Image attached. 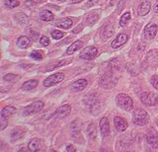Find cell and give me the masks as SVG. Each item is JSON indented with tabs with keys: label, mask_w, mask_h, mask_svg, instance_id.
I'll list each match as a JSON object with an SVG mask.
<instances>
[{
	"label": "cell",
	"mask_w": 158,
	"mask_h": 152,
	"mask_svg": "<svg viewBox=\"0 0 158 152\" xmlns=\"http://www.w3.org/2000/svg\"><path fill=\"white\" fill-rule=\"evenodd\" d=\"M5 119H2V126H1V130H3L4 129V127L6 126V121H4Z\"/></svg>",
	"instance_id": "60d3db41"
},
{
	"label": "cell",
	"mask_w": 158,
	"mask_h": 152,
	"mask_svg": "<svg viewBox=\"0 0 158 152\" xmlns=\"http://www.w3.org/2000/svg\"><path fill=\"white\" fill-rule=\"evenodd\" d=\"M100 129H101V132L104 136L108 135L110 134V124H109V121L106 117H103L100 120Z\"/></svg>",
	"instance_id": "5bb4252c"
},
{
	"label": "cell",
	"mask_w": 158,
	"mask_h": 152,
	"mask_svg": "<svg viewBox=\"0 0 158 152\" xmlns=\"http://www.w3.org/2000/svg\"><path fill=\"white\" fill-rule=\"evenodd\" d=\"M58 1H66V0H58Z\"/></svg>",
	"instance_id": "f6af8a7d"
},
{
	"label": "cell",
	"mask_w": 158,
	"mask_h": 152,
	"mask_svg": "<svg viewBox=\"0 0 158 152\" xmlns=\"http://www.w3.org/2000/svg\"><path fill=\"white\" fill-rule=\"evenodd\" d=\"M146 141L153 148H158V135L156 134H150L149 132L146 135Z\"/></svg>",
	"instance_id": "ac0fdd59"
},
{
	"label": "cell",
	"mask_w": 158,
	"mask_h": 152,
	"mask_svg": "<svg viewBox=\"0 0 158 152\" xmlns=\"http://www.w3.org/2000/svg\"><path fill=\"white\" fill-rule=\"evenodd\" d=\"M3 79L6 81V82H9V83H14V82H17L20 77L16 74H12V73H8V74L4 75Z\"/></svg>",
	"instance_id": "83f0119b"
},
{
	"label": "cell",
	"mask_w": 158,
	"mask_h": 152,
	"mask_svg": "<svg viewBox=\"0 0 158 152\" xmlns=\"http://www.w3.org/2000/svg\"><path fill=\"white\" fill-rule=\"evenodd\" d=\"M64 36H65V34L60 32V31H58V30L52 32V37L54 39V40H60V39L63 38Z\"/></svg>",
	"instance_id": "1f68e13d"
},
{
	"label": "cell",
	"mask_w": 158,
	"mask_h": 152,
	"mask_svg": "<svg viewBox=\"0 0 158 152\" xmlns=\"http://www.w3.org/2000/svg\"><path fill=\"white\" fill-rule=\"evenodd\" d=\"M117 100V105L121 108V109L125 110V111H131L132 110L133 108V101L132 99L127 96L126 94H123V93H121V94H118L116 98Z\"/></svg>",
	"instance_id": "7a4b0ae2"
},
{
	"label": "cell",
	"mask_w": 158,
	"mask_h": 152,
	"mask_svg": "<svg viewBox=\"0 0 158 152\" xmlns=\"http://www.w3.org/2000/svg\"><path fill=\"white\" fill-rule=\"evenodd\" d=\"M29 149L32 152H39L43 150V142L39 138H33L31 141L29 142Z\"/></svg>",
	"instance_id": "4fadbf2b"
},
{
	"label": "cell",
	"mask_w": 158,
	"mask_h": 152,
	"mask_svg": "<svg viewBox=\"0 0 158 152\" xmlns=\"http://www.w3.org/2000/svg\"><path fill=\"white\" fill-rule=\"evenodd\" d=\"M15 113H16V108H14L13 106H6L1 111V117L2 119H7Z\"/></svg>",
	"instance_id": "ffe728a7"
},
{
	"label": "cell",
	"mask_w": 158,
	"mask_h": 152,
	"mask_svg": "<svg viewBox=\"0 0 158 152\" xmlns=\"http://www.w3.org/2000/svg\"><path fill=\"white\" fill-rule=\"evenodd\" d=\"M25 134V129L22 126H17L15 127V129H12L11 131V139L13 141L15 140H18L20 138H22Z\"/></svg>",
	"instance_id": "9a60e30c"
},
{
	"label": "cell",
	"mask_w": 158,
	"mask_h": 152,
	"mask_svg": "<svg viewBox=\"0 0 158 152\" xmlns=\"http://www.w3.org/2000/svg\"><path fill=\"white\" fill-rule=\"evenodd\" d=\"M153 9H154V12L155 13H158V0L156 1L155 5H154V8H153Z\"/></svg>",
	"instance_id": "ab89813d"
},
{
	"label": "cell",
	"mask_w": 158,
	"mask_h": 152,
	"mask_svg": "<svg viewBox=\"0 0 158 152\" xmlns=\"http://www.w3.org/2000/svg\"><path fill=\"white\" fill-rule=\"evenodd\" d=\"M99 19V14L97 12H91L89 13L86 19H85V23L86 25H93V24H95Z\"/></svg>",
	"instance_id": "44dd1931"
},
{
	"label": "cell",
	"mask_w": 158,
	"mask_h": 152,
	"mask_svg": "<svg viewBox=\"0 0 158 152\" xmlns=\"http://www.w3.org/2000/svg\"><path fill=\"white\" fill-rule=\"evenodd\" d=\"M17 46L20 48H28L31 46V41L27 37H20L17 41Z\"/></svg>",
	"instance_id": "7402d4cb"
},
{
	"label": "cell",
	"mask_w": 158,
	"mask_h": 152,
	"mask_svg": "<svg viewBox=\"0 0 158 152\" xmlns=\"http://www.w3.org/2000/svg\"><path fill=\"white\" fill-rule=\"evenodd\" d=\"M5 5L7 8H15L20 5V1L19 0H5Z\"/></svg>",
	"instance_id": "f546056e"
},
{
	"label": "cell",
	"mask_w": 158,
	"mask_h": 152,
	"mask_svg": "<svg viewBox=\"0 0 158 152\" xmlns=\"http://www.w3.org/2000/svg\"><path fill=\"white\" fill-rule=\"evenodd\" d=\"M87 134H88L89 137L92 138V139H94L96 137V135H97V129H96V125H94L93 122L89 125L88 129H87Z\"/></svg>",
	"instance_id": "4316f807"
},
{
	"label": "cell",
	"mask_w": 158,
	"mask_h": 152,
	"mask_svg": "<svg viewBox=\"0 0 158 152\" xmlns=\"http://www.w3.org/2000/svg\"><path fill=\"white\" fill-rule=\"evenodd\" d=\"M71 112V106L70 105H63L60 106L59 108H57L56 111V117H58V119H64Z\"/></svg>",
	"instance_id": "9c48e42d"
},
{
	"label": "cell",
	"mask_w": 158,
	"mask_h": 152,
	"mask_svg": "<svg viewBox=\"0 0 158 152\" xmlns=\"http://www.w3.org/2000/svg\"><path fill=\"white\" fill-rule=\"evenodd\" d=\"M40 18H41V20L43 21H46V22H49V21H52L53 18H54V15L51 12V11H48V10H44L41 13V15H40Z\"/></svg>",
	"instance_id": "484cf974"
},
{
	"label": "cell",
	"mask_w": 158,
	"mask_h": 152,
	"mask_svg": "<svg viewBox=\"0 0 158 152\" xmlns=\"http://www.w3.org/2000/svg\"><path fill=\"white\" fill-rule=\"evenodd\" d=\"M64 79V74L62 73H56L51 76H48L47 79H44V87H52L53 85L57 84V83L63 81Z\"/></svg>",
	"instance_id": "52a82bcc"
},
{
	"label": "cell",
	"mask_w": 158,
	"mask_h": 152,
	"mask_svg": "<svg viewBox=\"0 0 158 152\" xmlns=\"http://www.w3.org/2000/svg\"><path fill=\"white\" fill-rule=\"evenodd\" d=\"M51 152H56V151H54V150H52Z\"/></svg>",
	"instance_id": "bcb514c9"
},
{
	"label": "cell",
	"mask_w": 158,
	"mask_h": 152,
	"mask_svg": "<svg viewBox=\"0 0 158 152\" xmlns=\"http://www.w3.org/2000/svg\"><path fill=\"white\" fill-rule=\"evenodd\" d=\"M113 33H114V27H113V25H111V24H109V25H106L103 28L102 37H104L105 39H108L113 35Z\"/></svg>",
	"instance_id": "cb8c5ba5"
},
{
	"label": "cell",
	"mask_w": 158,
	"mask_h": 152,
	"mask_svg": "<svg viewBox=\"0 0 158 152\" xmlns=\"http://www.w3.org/2000/svg\"><path fill=\"white\" fill-rule=\"evenodd\" d=\"M16 20H18V22L21 23V24H28V17L22 13L18 14V15L16 16Z\"/></svg>",
	"instance_id": "836d02e7"
},
{
	"label": "cell",
	"mask_w": 158,
	"mask_h": 152,
	"mask_svg": "<svg viewBox=\"0 0 158 152\" xmlns=\"http://www.w3.org/2000/svg\"><path fill=\"white\" fill-rule=\"evenodd\" d=\"M73 24V21L71 20L70 18H63L61 20H59L58 22H56V27L61 28V29H69L71 28Z\"/></svg>",
	"instance_id": "d6986e66"
},
{
	"label": "cell",
	"mask_w": 158,
	"mask_h": 152,
	"mask_svg": "<svg viewBox=\"0 0 158 152\" xmlns=\"http://www.w3.org/2000/svg\"><path fill=\"white\" fill-rule=\"evenodd\" d=\"M88 85V82L85 79H79L75 82H73L70 86V90L72 92H80L84 90Z\"/></svg>",
	"instance_id": "30bf717a"
},
{
	"label": "cell",
	"mask_w": 158,
	"mask_h": 152,
	"mask_svg": "<svg viewBox=\"0 0 158 152\" xmlns=\"http://www.w3.org/2000/svg\"><path fill=\"white\" fill-rule=\"evenodd\" d=\"M37 86H38V81L35 80V79H32V80H29L27 82H25L21 88L25 91H30V90L35 89Z\"/></svg>",
	"instance_id": "603a6c76"
},
{
	"label": "cell",
	"mask_w": 158,
	"mask_h": 152,
	"mask_svg": "<svg viewBox=\"0 0 158 152\" xmlns=\"http://www.w3.org/2000/svg\"><path fill=\"white\" fill-rule=\"evenodd\" d=\"M97 53H98L97 48L95 47L90 46V47H87L84 48V50L81 51L79 57H80L81 60H91L97 55Z\"/></svg>",
	"instance_id": "8992f818"
},
{
	"label": "cell",
	"mask_w": 158,
	"mask_h": 152,
	"mask_svg": "<svg viewBox=\"0 0 158 152\" xmlns=\"http://www.w3.org/2000/svg\"><path fill=\"white\" fill-rule=\"evenodd\" d=\"M82 30V26H77L76 28H75V30H73L72 32L73 33H78V32H80Z\"/></svg>",
	"instance_id": "f35d334b"
},
{
	"label": "cell",
	"mask_w": 158,
	"mask_h": 152,
	"mask_svg": "<svg viewBox=\"0 0 158 152\" xmlns=\"http://www.w3.org/2000/svg\"><path fill=\"white\" fill-rule=\"evenodd\" d=\"M130 20H131V13L130 12L125 13L120 19V26H122V27L126 26Z\"/></svg>",
	"instance_id": "f1b7e54d"
},
{
	"label": "cell",
	"mask_w": 158,
	"mask_h": 152,
	"mask_svg": "<svg viewBox=\"0 0 158 152\" xmlns=\"http://www.w3.org/2000/svg\"><path fill=\"white\" fill-rule=\"evenodd\" d=\"M82 47H83V42L82 41H76V42H74L73 43H71V46L68 47V48L66 50V55H72V53L77 51L78 50H80Z\"/></svg>",
	"instance_id": "e0dca14e"
},
{
	"label": "cell",
	"mask_w": 158,
	"mask_h": 152,
	"mask_svg": "<svg viewBox=\"0 0 158 152\" xmlns=\"http://www.w3.org/2000/svg\"><path fill=\"white\" fill-rule=\"evenodd\" d=\"M31 57L35 60H43V55H42V51H34L31 53Z\"/></svg>",
	"instance_id": "d6a6232c"
},
{
	"label": "cell",
	"mask_w": 158,
	"mask_h": 152,
	"mask_svg": "<svg viewBox=\"0 0 158 152\" xmlns=\"http://www.w3.org/2000/svg\"><path fill=\"white\" fill-rule=\"evenodd\" d=\"M18 152H29V150L27 148H25V147H23V148H21Z\"/></svg>",
	"instance_id": "b9f144b4"
},
{
	"label": "cell",
	"mask_w": 158,
	"mask_h": 152,
	"mask_svg": "<svg viewBox=\"0 0 158 152\" xmlns=\"http://www.w3.org/2000/svg\"><path fill=\"white\" fill-rule=\"evenodd\" d=\"M149 121V116L143 109H136L132 115V121L136 125H145Z\"/></svg>",
	"instance_id": "6da1fadb"
},
{
	"label": "cell",
	"mask_w": 158,
	"mask_h": 152,
	"mask_svg": "<svg viewBox=\"0 0 158 152\" xmlns=\"http://www.w3.org/2000/svg\"><path fill=\"white\" fill-rule=\"evenodd\" d=\"M150 82H151L152 86L154 87L156 90H158V76H156V75L152 76L150 79Z\"/></svg>",
	"instance_id": "d590c367"
},
{
	"label": "cell",
	"mask_w": 158,
	"mask_h": 152,
	"mask_svg": "<svg viewBox=\"0 0 158 152\" xmlns=\"http://www.w3.org/2000/svg\"><path fill=\"white\" fill-rule=\"evenodd\" d=\"M44 108V103L42 101H36L32 103L31 105L27 106L23 111V115L24 116H31L34 114H37V113L41 112Z\"/></svg>",
	"instance_id": "277c9868"
},
{
	"label": "cell",
	"mask_w": 158,
	"mask_h": 152,
	"mask_svg": "<svg viewBox=\"0 0 158 152\" xmlns=\"http://www.w3.org/2000/svg\"><path fill=\"white\" fill-rule=\"evenodd\" d=\"M40 43H41L42 46L47 47V46L49 45V43H51V42H49V39L47 36H43L41 39H40Z\"/></svg>",
	"instance_id": "e575fe53"
},
{
	"label": "cell",
	"mask_w": 158,
	"mask_h": 152,
	"mask_svg": "<svg viewBox=\"0 0 158 152\" xmlns=\"http://www.w3.org/2000/svg\"><path fill=\"white\" fill-rule=\"evenodd\" d=\"M70 61L69 60H60L58 63H56V64H53V65H51L48 68V71H51V70H53L54 68H57V67H59V66H62V65H65V64H67V63H69Z\"/></svg>",
	"instance_id": "4dcf8cb0"
},
{
	"label": "cell",
	"mask_w": 158,
	"mask_h": 152,
	"mask_svg": "<svg viewBox=\"0 0 158 152\" xmlns=\"http://www.w3.org/2000/svg\"><path fill=\"white\" fill-rule=\"evenodd\" d=\"M151 9V3L149 1H147V0H145V1H143L139 7H138V15L140 16H144L146 15V14L150 11Z\"/></svg>",
	"instance_id": "2e32d148"
},
{
	"label": "cell",
	"mask_w": 158,
	"mask_h": 152,
	"mask_svg": "<svg viewBox=\"0 0 158 152\" xmlns=\"http://www.w3.org/2000/svg\"><path fill=\"white\" fill-rule=\"evenodd\" d=\"M128 40V36L126 35V34H120L115 40H114L111 43V46L112 47L114 48H118V47H121L123 45H125V43L127 42Z\"/></svg>",
	"instance_id": "7c38bea8"
},
{
	"label": "cell",
	"mask_w": 158,
	"mask_h": 152,
	"mask_svg": "<svg viewBox=\"0 0 158 152\" xmlns=\"http://www.w3.org/2000/svg\"><path fill=\"white\" fill-rule=\"evenodd\" d=\"M66 152H76V149L73 145H68L66 147Z\"/></svg>",
	"instance_id": "74e56055"
},
{
	"label": "cell",
	"mask_w": 158,
	"mask_h": 152,
	"mask_svg": "<svg viewBox=\"0 0 158 152\" xmlns=\"http://www.w3.org/2000/svg\"><path fill=\"white\" fill-rule=\"evenodd\" d=\"M117 81H118L117 78L114 75H112L111 73H109V74H106V75H104V76L101 77L100 86L103 87V88L110 89V88H113V87L116 86Z\"/></svg>",
	"instance_id": "5b68a950"
},
{
	"label": "cell",
	"mask_w": 158,
	"mask_h": 152,
	"mask_svg": "<svg viewBox=\"0 0 158 152\" xmlns=\"http://www.w3.org/2000/svg\"><path fill=\"white\" fill-rule=\"evenodd\" d=\"M157 25L154 23H150L144 28V37L146 40H152L156 36L157 33Z\"/></svg>",
	"instance_id": "ba28073f"
},
{
	"label": "cell",
	"mask_w": 158,
	"mask_h": 152,
	"mask_svg": "<svg viewBox=\"0 0 158 152\" xmlns=\"http://www.w3.org/2000/svg\"><path fill=\"white\" fill-rule=\"evenodd\" d=\"M140 101L145 106H156L158 104V95L152 92H143L140 95Z\"/></svg>",
	"instance_id": "3957f363"
},
{
	"label": "cell",
	"mask_w": 158,
	"mask_h": 152,
	"mask_svg": "<svg viewBox=\"0 0 158 152\" xmlns=\"http://www.w3.org/2000/svg\"><path fill=\"white\" fill-rule=\"evenodd\" d=\"M157 125H158V121H157Z\"/></svg>",
	"instance_id": "7dc6e473"
},
{
	"label": "cell",
	"mask_w": 158,
	"mask_h": 152,
	"mask_svg": "<svg viewBox=\"0 0 158 152\" xmlns=\"http://www.w3.org/2000/svg\"><path fill=\"white\" fill-rule=\"evenodd\" d=\"M84 102H85L86 106H89L92 103V107L91 109H95V107L98 106L99 104V101L97 98H95V96H92V95H89L87 96V98H85V100H84Z\"/></svg>",
	"instance_id": "d4e9b609"
},
{
	"label": "cell",
	"mask_w": 158,
	"mask_h": 152,
	"mask_svg": "<svg viewBox=\"0 0 158 152\" xmlns=\"http://www.w3.org/2000/svg\"><path fill=\"white\" fill-rule=\"evenodd\" d=\"M114 125H115V127L118 131H123L127 129V121L125 119H123L122 117H114Z\"/></svg>",
	"instance_id": "8fae6325"
},
{
	"label": "cell",
	"mask_w": 158,
	"mask_h": 152,
	"mask_svg": "<svg viewBox=\"0 0 158 152\" xmlns=\"http://www.w3.org/2000/svg\"><path fill=\"white\" fill-rule=\"evenodd\" d=\"M33 1H34L35 3H42V2L44 1V0H33Z\"/></svg>",
	"instance_id": "7bdbcfd3"
},
{
	"label": "cell",
	"mask_w": 158,
	"mask_h": 152,
	"mask_svg": "<svg viewBox=\"0 0 158 152\" xmlns=\"http://www.w3.org/2000/svg\"><path fill=\"white\" fill-rule=\"evenodd\" d=\"M97 2H98V0H89V1L86 3V7H91L93 5H95Z\"/></svg>",
	"instance_id": "8d00e7d4"
},
{
	"label": "cell",
	"mask_w": 158,
	"mask_h": 152,
	"mask_svg": "<svg viewBox=\"0 0 158 152\" xmlns=\"http://www.w3.org/2000/svg\"><path fill=\"white\" fill-rule=\"evenodd\" d=\"M81 1H82V0H71V3H79Z\"/></svg>",
	"instance_id": "ee69618b"
}]
</instances>
